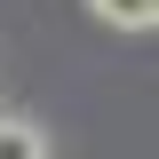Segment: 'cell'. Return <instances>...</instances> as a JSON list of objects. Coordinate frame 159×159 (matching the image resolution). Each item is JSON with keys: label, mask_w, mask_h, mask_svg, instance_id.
Instances as JSON below:
<instances>
[{"label": "cell", "mask_w": 159, "mask_h": 159, "mask_svg": "<svg viewBox=\"0 0 159 159\" xmlns=\"http://www.w3.org/2000/svg\"><path fill=\"white\" fill-rule=\"evenodd\" d=\"M103 24H119V32H151L159 24V0H88Z\"/></svg>", "instance_id": "1"}, {"label": "cell", "mask_w": 159, "mask_h": 159, "mask_svg": "<svg viewBox=\"0 0 159 159\" xmlns=\"http://www.w3.org/2000/svg\"><path fill=\"white\" fill-rule=\"evenodd\" d=\"M0 159H48V135L32 119H0Z\"/></svg>", "instance_id": "2"}]
</instances>
